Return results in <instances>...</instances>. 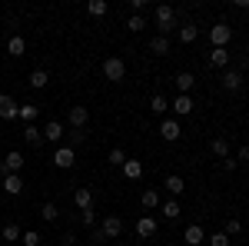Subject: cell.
<instances>
[{
  "mask_svg": "<svg viewBox=\"0 0 249 246\" xmlns=\"http://www.w3.org/2000/svg\"><path fill=\"white\" fill-rule=\"evenodd\" d=\"M156 27H160V37H166L173 27H176V10L166 7V3H160L156 7Z\"/></svg>",
  "mask_w": 249,
  "mask_h": 246,
  "instance_id": "1",
  "label": "cell"
},
{
  "mask_svg": "<svg viewBox=\"0 0 249 246\" xmlns=\"http://www.w3.org/2000/svg\"><path fill=\"white\" fill-rule=\"evenodd\" d=\"M103 76H107L110 83H120V80L126 76V63H123L120 57H107L103 60Z\"/></svg>",
  "mask_w": 249,
  "mask_h": 246,
  "instance_id": "2",
  "label": "cell"
},
{
  "mask_svg": "<svg viewBox=\"0 0 249 246\" xmlns=\"http://www.w3.org/2000/svg\"><path fill=\"white\" fill-rule=\"evenodd\" d=\"M23 163H27V156L20 150H10L3 160H0V176H7V173H20L23 170Z\"/></svg>",
  "mask_w": 249,
  "mask_h": 246,
  "instance_id": "3",
  "label": "cell"
},
{
  "mask_svg": "<svg viewBox=\"0 0 249 246\" xmlns=\"http://www.w3.org/2000/svg\"><path fill=\"white\" fill-rule=\"evenodd\" d=\"M100 233H103L107 240H116V236L123 233V220H120V216H113V213H107V216L100 220Z\"/></svg>",
  "mask_w": 249,
  "mask_h": 246,
  "instance_id": "4",
  "label": "cell"
},
{
  "mask_svg": "<svg viewBox=\"0 0 249 246\" xmlns=\"http://www.w3.org/2000/svg\"><path fill=\"white\" fill-rule=\"evenodd\" d=\"M232 40V27L230 23H216V27H210V43L213 47H226Z\"/></svg>",
  "mask_w": 249,
  "mask_h": 246,
  "instance_id": "5",
  "label": "cell"
},
{
  "mask_svg": "<svg viewBox=\"0 0 249 246\" xmlns=\"http://www.w3.org/2000/svg\"><path fill=\"white\" fill-rule=\"evenodd\" d=\"M73 163H77V150H73V147H60V150L53 153V167H57V170H70Z\"/></svg>",
  "mask_w": 249,
  "mask_h": 246,
  "instance_id": "6",
  "label": "cell"
},
{
  "mask_svg": "<svg viewBox=\"0 0 249 246\" xmlns=\"http://www.w3.org/2000/svg\"><path fill=\"white\" fill-rule=\"evenodd\" d=\"M160 136H163L166 143H176V140L183 136V127H179V120H163V123H160Z\"/></svg>",
  "mask_w": 249,
  "mask_h": 246,
  "instance_id": "7",
  "label": "cell"
},
{
  "mask_svg": "<svg viewBox=\"0 0 249 246\" xmlns=\"http://www.w3.org/2000/svg\"><path fill=\"white\" fill-rule=\"evenodd\" d=\"M193 107H196V103H193V96H190V94H176V100L170 103V110H173L176 116H190V114H193Z\"/></svg>",
  "mask_w": 249,
  "mask_h": 246,
  "instance_id": "8",
  "label": "cell"
},
{
  "mask_svg": "<svg viewBox=\"0 0 249 246\" xmlns=\"http://www.w3.org/2000/svg\"><path fill=\"white\" fill-rule=\"evenodd\" d=\"M17 114H20V103L14 96L0 94V120H17Z\"/></svg>",
  "mask_w": 249,
  "mask_h": 246,
  "instance_id": "9",
  "label": "cell"
},
{
  "mask_svg": "<svg viewBox=\"0 0 249 246\" xmlns=\"http://www.w3.org/2000/svg\"><path fill=\"white\" fill-rule=\"evenodd\" d=\"M3 180V193L7 196H20L23 193V176L20 173H7V176H0Z\"/></svg>",
  "mask_w": 249,
  "mask_h": 246,
  "instance_id": "10",
  "label": "cell"
},
{
  "mask_svg": "<svg viewBox=\"0 0 249 246\" xmlns=\"http://www.w3.org/2000/svg\"><path fill=\"white\" fill-rule=\"evenodd\" d=\"M87 120H90V110H87V107H70L67 123H70L73 130H83V127H87Z\"/></svg>",
  "mask_w": 249,
  "mask_h": 246,
  "instance_id": "11",
  "label": "cell"
},
{
  "mask_svg": "<svg viewBox=\"0 0 249 246\" xmlns=\"http://www.w3.org/2000/svg\"><path fill=\"white\" fill-rule=\"evenodd\" d=\"M210 67H213V70H226V67H230V50H226V47H213Z\"/></svg>",
  "mask_w": 249,
  "mask_h": 246,
  "instance_id": "12",
  "label": "cell"
},
{
  "mask_svg": "<svg viewBox=\"0 0 249 246\" xmlns=\"http://www.w3.org/2000/svg\"><path fill=\"white\" fill-rule=\"evenodd\" d=\"M163 187H166V193L176 200V196H183V193H186V180H183V176H176V173H170Z\"/></svg>",
  "mask_w": 249,
  "mask_h": 246,
  "instance_id": "13",
  "label": "cell"
},
{
  "mask_svg": "<svg viewBox=\"0 0 249 246\" xmlns=\"http://www.w3.org/2000/svg\"><path fill=\"white\" fill-rule=\"evenodd\" d=\"M153 233H156V220L153 216H140V220H136V236H140V240H150Z\"/></svg>",
  "mask_w": 249,
  "mask_h": 246,
  "instance_id": "14",
  "label": "cell"
},
{
  "mask_svg": "<svg viewBox=\"0 0 249 246\" xmlns=\"http://www.w3.org/2000/svg\"><path fill=\"white\" fill-rule=\"evenodd\" d=\"M63 123H60V120H50V123H47V127H43V140H50V143H60V140H63Z\"/></svg>",
  "mask_w": 249,
  "mask_h": 246,
  "instance_id": "15",
  "label": "cell"
},
{
  "mask_svg": "<svg viewBox=\"0 0 249 246\" xmlns=\"http://www.w3.org/2000/svg\"><path fill=\"white\" fill-rule=\"evenodd\" d=\"M73 203H77V209L83 213V209H93V193L87 187H80L77 193H73Z\"/></svg>",
  "mask_w": 249,
  "mask_h": 246,
  "instance_id": "16",
  "label": "cell"
},
{
  "mask_svg": "<svg viewBox=\"0 0 249 246\" xmlns=\"http://www.w3.org/2000/svg\"><path fill=\"white\" fill-rule=\"evenodd\" d=\"M27 83H30V87H34V90H43V87H47V83H50V74H47V70H43V67H37V70H34V74L27 76Z\"/></svg>",
  "mask_w": 249,
  "mask_h": 246,
  "instance_id": "17",
  "label": "cell"
},
{
  "mask_svg": "<svg viewBox=\"0 0 249 246\" xmlns=\"http://www.w3.org/2000/svg\"><path fill=\"white\" fill-rule=\"evenodd\" d=\"M203 240H206L203 227H199V223H190V227H186V246H199Z\"/></svg>",
  "mask_w": 249,
  "mask_h": 246,
  "instance_id": "18",
  "label": "cell"
},
{
  "mask_svg": "<svg viewBox=\"0 0 249 246\" xmlns=\"http://www.w3.org/2000/svg\"><path fill=\"white\" fill-rule=\"evenodd\" d=\"M173 83H176V90H179V94H190L193 83H196V76H193L190 70H183V74H176V80H173Z\"/></svg>",
  "mask_w": 249,
  "mask_h": 246,
  "instance_id": "19",
  "label": "cell"
},
{
  "mask_svg": "<svg viewBox=\"0 0 249 246\" xmlns=\"http://www.w3.org/2000/svg\"><path fill=\"white\" fill-rule=\"evenodd\" d=\"M223 87H226V90H232V94H236V90H243V74L226 70V74H223Z\"/></svg>",
  "mask_w": 249,
  "mask_h": 246,
  "instance_id": "20",
  "label": "cell"
},
{
  "mask_svg": "<svg viewBox=\"0 0 249 246\" xmlns=\"http://www.w3.org/2000/svg\"><path fill=\"white\" fill-rule=\"evenodd\" d=\"M120 170H123V176H126V180H140V176H143V163H140V160H126Z\"/></svg>",
  "mask_w": 249,
  "mask_h": 246,
  "instance_id": "21",
  "label": "cell"
},
{
  "mask_svg": "<svg viewBox=\"0 0 249 246\" xmlns=\"http://www.w3.org/2000/svg\"><path fill=\"white\" fill-rule=\"evenodd\" d=\"M210 153H213V156H219V160H226V156H230V140L216 136V140L210 143Z\"/></svg>",
  "mask_w": 249,
  "mask_h": 246,
  "instance_id": "22",
  "label": "cell"
},
{
  "mask_svg": "<svg viewBox=\"0 0 249 246\" xmlns=\"http://www.w3.org/2000/svg\"><path fill=\"white\" fill-rule=\"evenodd\" d=\"M7 54H10V57H23V54H27V40L23 37H10L7 40Z\"/></svg>",
  "mask_w": 249,
  "mask_h": 246,
  "instance_id": "23",
  "label": "cell"
},
{
  "mask_svg": "<svg viewBox=\"0 0 249 246\" xmlns=\"http://www.w3.org/2000/svg\"><path fill=\"white\" fill-rule=\"evenodd\" d=\"M150 50L160 54V57H166V54H170V37H160V34H156V37L150 40Z\"/></svg>",
  "mask_w": 249,
  "mask_h": 246,
  "instance_id": "24",
  "label": "cell"
},
{
  "mask_svg": "<svg viewBox=\"0 0 249 246\" xmlns=\"http://www.w3.org/2000/svg\"><path fill=\"white\" fill-rule=\"evenodd\" d=\"M23 136H27V143H30V147H40V143H43V130H40V127H34V123H27Z\"/></svg>",
  "mask_w": 249,
  "mask_h": 246,
  "instance_id": "25",
  "label": "cell"
},
{
  "mask_svg": "<svg viewBox=\"0 0 249 246\" xmlns=\"http://www.w3.org/2000/svg\"><path fill=\"white\" fill-rule=\"evenodd\" d=\"M40 220H43V223H57V220H60V209L53 207V203H43V207H40Z\"/></svg>",
  "mask_w": 249,
  "mask_h": 246,
  "instance_id": "26",
  "label": "cell"
},
{
  "mask_svg": "<svg viewBox=\"0 0 249 246\" xmlns=\"http://www.w3.org/2000/svg\"><path fill=\"white\" fill-rule=\"evenodd\" d=\"M150 110H153L156 116H163V114H166V110H170V100H166V96H163V94H156L153 100H150Z\"/></svg>",
  "mask_w": 249,
  "mask_h": 246,
  "instance_id": "27",
  "label": "cell"
},
{
  "mask_svg": "<svg viewBox=\"0 0 249 246\" xmlns=\"http://www.w3.org/2000/svg\"><path fill=\"white\" fill-rule=\"evenodd\" d=\"M179 213H183L179 200H166V203H163V216H166V220H179Z\"/></svg>",
  "mask_w": 249,
  "mask_h": 246,
  "instance_id": "28",
  "label": "cell"
},
{
  "mask_svg": "<svg viewBox=\"0 0 249 246\" xmlns=\"http://www.w3.org/2000/svg\"><path fill=\"white\" fill-rule=\"evenodd\" d=\"M37 114H40V107H34V103H23L17 116L23 120V123H34V120H37Z\"/></svg>",
  "mask_w": 249,
  "mask_h": 246,
  "instance_id": "29",
  "label": "cell"
},
{
  "mask_svg": "<svg viewBox=\"0 0 249 246\" xmlns=\"http://www.w3.org/2000/svg\"><path fill=\"white\" fill-rule=\"evenodd\" d=\"M196 37H199L196 23H183V27H179V40H183V43H193Z\"/></svg>",
  "mask_w": 249,
  "mask_h": 246,
  "instance_id": "30",
  "label": "cell"
},
{
  "mask_svg": "<svg viewBox=\"0 0 249 246\" xmlns=\"http://www.w3.org/2000/svg\"><path fill=\"white\" fill-rule=\"evenodd\" d=\"M140 203H143L146 209H156L160 207V193H156V189H146V193L140 196Z\"/></svg>",
  "mask_w": 249,
  "mask_h": 246,
  "instance_id": "31",
  "label": "cell"
},
{
  "mask_svg": "<svg viewBox=\"0 0 249 246\" xmlns=\"http://www.w3.org/2000/svg\"><path fill=\"white\" fill-rule=\"evenodd\" d=\"M20 243H23V246H40V243H43V236H40L37 229H27V233H20Z\"/></svg>",
  "mask_w": 249,
  "mask_h": 246,
  "instance_id": "32",
  "label": "cell"
},
{
  "mask_svg": "<svg viewBox=\"0 0 249 246\" xmlns=\"http://www.w3.org/2000/svg\"><path fill=\"white\" fill-rule=\"evenodd\" d=\"M126 160H130V156L120 150V147H113V150H110V156H107V163H110V167H123Z\"/></svg>",
  "mask_w": 249,
  "mask_h": 246,
  "instance_id": "33",
  "label": "cell"
},
{
  "mask_svg": "<svg viewBox=\"0 0 249 246\" xmlns=\"http://www.w3.org/2000/svg\"><path fill=\"white\" fill-rule=\"evenodd\" d=\"M87 10H90L93 17H107V10H110V7H107V0H90V3H87Z\"/></svg>",
  "mask_w": 249,
  "mask_h": 246,
  "instance_id": "34",
  "label": "cell"
},
{
  "mask_svg": "<svg viewBox=\"0 0 249 246\" xmlns=\"http://www.w3.org/2000/svg\"><path fill=\"white\" fill-rule=\"evenodd\" d=\"M126 27H130V30H133V34H140V30H143V27H146V20L140 17V14H130V20H126Z\"/></svg>",
  "mask_w": 249,
  "mask_h": 246,
  "instance_id": "35",
  "label": "cell"
},
{
  "mask_svg": "<svg viewBox=\"0 0 249 246\" xmlns=\"http://www.w3.org/2000/svg\"><path fill=\"white\" fill-rule=\"evenodd\" d=\"M0 236H3V240H20V227H17V223H7Z\"/></svg>",
  "mask_w": 249,
  "mask_h": 246,
  "instance_id": "36",
  "label": "cell"
},
{
  "mask_svg": "<svg viewBox=\"0 0 249 246\" xmlns=\"http://www.w3.org/2000/svg\"><path fill=\"white\" fill-rule=\"evenodd\" d=\"M239 229H243V223H239V220L232 216V220H226V229H223V233H226V236H236Z\"/></svg>",
  "mask_w": 249,
  "mask_h": 246,
  "instance_id": "37",
  "label": "cell"
},
{
  "mask_svg": "<svg viewBox=\"0 0 249 246\" xmlns=\"http://www.w3.org/2000/svg\"><path fill=\"white\" fill-rule=\"evenodd\" d=\"M210 243H213V246H230V236H226V233H213Z\"/></svg>",
  "mask_w": 249,
  "mask_h": 246,
  "instance_id": "38",
  "label": "cell"
},
{
  "mask_svg": "<svg viewBox=\"0 0 249 246\" xmlns=\"http://www.w3.org/2000/svg\"><path fill=\"white\" fill-rule=\"evenodd\" d=\"M83 223L87 227H96V209H83Z\"/></svg>",
  "mask_w": 249,
  "mask_h": 246,
  "instance_id": "39",
  "label": "cell"
},
{
  "mask_svg": "<svg viewBox=\"0 0 249 246\" xmlns=\"http://www.w3.org/2000/svg\"><path fill=\"white\" fill-rule=\"evenodd\" d=\"M77 143H83V130H73V133H70V143H67V147H73V150H77Z\"/></svg>",
  "mask_w": 249,
  "mask_h": 246,
  "instance_id": "40",
  "label": "cell"
},
{
  "mask_svg": "<svg viewBox=\"0 0 249 246\" xmlns=\"http://www.w3.org/2000/svg\"><path fill=\"white\" fill-rule=\"evenodd\" d=\"M236 167H239V160H232V156H226V160H223V170H236Z\"/></svg>",
  "mask_w": 249,
  "mask_h": 246,
  "instance_id": "41",
  "label": "cell"
},
{
  "mask_svg": "<svg viewBox=\"0 0 249 246\" xmlns=\"http://www.w3.org/2000/svg\"><path fill=\"white\" fill-rule=\"evenodd\" d=\"M60 243H63V246H73V243H77V236H73V233H63V236H60Z\"/></svg>",
  "mask_w": 249,
  "mask_h": 246,
  "instance_id": "42",
  "label": "cell"
},
{
  "mask_svg": "<svg viewBox=\"0 0 249 246\" xmlns=\"http://www.w3.org/2000/svg\"><path fill=\"white\" fill-rule=\"evenodd\" d=\"M239 163H249V147H239V156H236Z\"/></svg>",
  "mask_w": 249,
  "mask_h": 246,
  "instance_id": "43",
  "label": "cell"
},
{
  "mask_svg": "<svg viewBox=\"0 0 249 246\" xmlns=\"http://www.w3.org/2000/svg\"><path fill=\"white\" fill-rule=\"evenodd\" d=\"M236 7H249V0H236Z\"/></svg>",
  "mask_w": 249,
  "mask_h": 246,
  "instance_id": "44",
  "label": "cell"
}]
</instances>
